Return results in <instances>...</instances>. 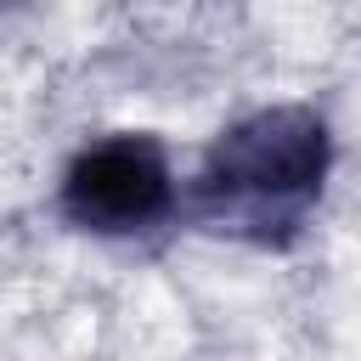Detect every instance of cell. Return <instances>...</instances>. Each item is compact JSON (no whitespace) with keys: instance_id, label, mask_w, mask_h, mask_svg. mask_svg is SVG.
Listing matches in <instances>:
<instances>
[{"instance_id":"2","label":"cell","mask_w":361,"mask_h":361,"mask_svg":"<svg viewBox=\"0 0 361 361\" xmlns=\"http://www.w3.org/2000/svg\"><path fill=\"white\" fill-rule=\"evenodd\" d=\"M56 214L96 243L158 237L180 214V175L169 141L158 130H107L73 147L56 175Z\"/></svg>"},{"instance_id":"3","label":"cell","mask_w":361,"mask_h":361,"mask_svg":"<svg viewBox=\"0 0 361 361\" xmlns=\"http://www.w3.org/2000/svg\"><path fill=\"white\" fill-rule=\"evenodd\" d=\"M0 6H11V0H0Z\"/></svg>"},{"instance_id":"1","label":"cell","mask_w":361,"mask_h":361,"mask_svg":"<svg viewBox=\"0 0 361 361\" xmlns=\"http://www.w3.org/2000/svg\"><path fill=\"white\" fill-rule=\"evenodd\" d=\"M338 135L310 102H265L231 118L180 186V214L226 243L282 254L293 248L333 180Z\"/></svg>"}]
</instances>
